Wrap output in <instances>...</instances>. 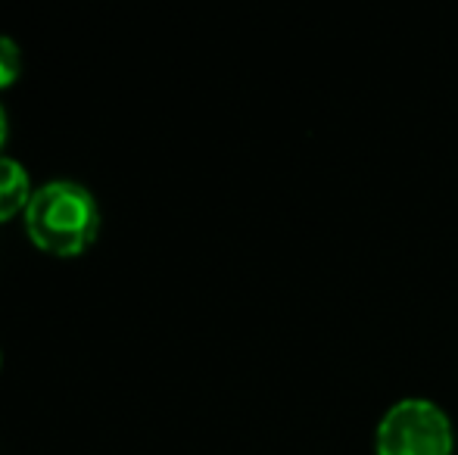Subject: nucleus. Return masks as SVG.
<instances>
[{
	"label": "nucleus",
	"instance_id": "obj_2",
	"mask_svg": "<svg viewBox=\"0 0 458 455\" xmlns=\"http://www.w3.org/2000/svg\"><path fill=\"white\" fill-rule=\"evenodd\" d=\"M455 437L446 412L430 400H399L377 425V455H453Z\"/></svg>",
	"mask_w": 458,
	"mask_h": 455
},
{
	"label": "nucleus",
	"instance_id": "obj_3",
	"mask_svg": "<svg viewBox=\"0 0 458 455\" xmlns=\"http://www.w3.org/2000/svg\"><path fill=\"white\" fill-rule=\"evenodd\" d=\"M29 203H31L29 172L16 159L0 156V222L13 219L19 209H29Z\"/></svg>",
	"mask_w": 458,
	"mask_h": 455
},
{
	"label": "nucleus",
	"instance_id": "obj_1",
	"mask_svg": "<svg viewBox=\"0 0 458 455\" xmlns=\"http://www.w3.org/2000/svg\"><path fill=\"white\" fill-rule=\"evenodd\" d=\"M25 228L38 249L54 256H79L97 240L100 209L88 188L75 181H50L31 194Z\"/></svg>",
	"mask_w": 458,
	"mask_h": 455
},
{
	"label": "nucleus",
	"instance_id": "obj_4",
	"mask_svg": "<svg viewBox=\"0 0 458 455\" xmlns=\"http://www.w3.org/2000/svg\"><path fill=\"white\" fill-rule=\"evenodd\" d=\"M22 72V56H19L16 41L0 35V88H10Z\"/></svg>",
	"mask_w": 458,
	"mask_h": 455
},
{
	"label": "nucleus",
	"instance_id": "obj_5",
	"mask_svg": "<svg viewBox=\"0 0 458 455\" xmlns=\"http://www.w3.org/2000/svg\"><path fill=\"white\" fill-rule=\"evenodd\" d=\"M6 144V113H4V106H0V147Z\"/></svg>",
	"mask_w": 458,
	"mask_h": 455
}]
</instances>
